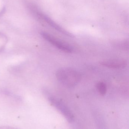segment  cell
<instances>
[{"label": "cell", "mask_w": 129, "mask_h": 129, "mask_svg": "<svg viewBox=\"0 0 129 129\" xmlns=\"http://www.w3.org/2000/svg\"><path fill=\"white\" fill-rule=\"evenodd\" d=\"M58 80L66 87L76 85L81 79V75L77 71L70 68L59 69L56 73Z\"/></svg>", "instance_id": "1"}, {"label": "cell", "mask_w": 129, "mask_h": 129, "mask_svg": "<svg viewBox=\"0 0 129 129\" xmlns=\"http://www.w3.org/2000/svg\"><path fill=\"white\" fill-rule=\"evenodd\" d=\"M30 11L32 12V13L35 16V17H38L39 19L41 20L44 21L49 26H51L54 29L59 32L61 34L70 38L74 37V36L72 33L65 30L63 28L60 26L57 23L52 20L50 18H49L45 14H43L42 13L39 12L37 7H36L35 6L32 7L30 9Z\"/></svg>", "instance_id": "2"}, {"label": "cell", "mask_w": 129, "mask_h": 129, "mask_svg": "<svg viewBox=\"0 0 129 129\" xmlns=\"http://www.w3.org/2000/svg\"><path fill=\"white\" fill-rule=\"evenodd\" d=\"M48 99L50 103L60 112L68 122H73L74 119L73 114L65 103L58 98L50 95L48 96Z\"/></svg>", "instance_id": "3"}, {"label": "cell", "mask_w": 129, "mask_h": 129, "mask_svg": "<svg viewBox=\"0 0 129 129\" xmlns=\"http://www.w3.org/2000/svg\"><path fill=\"white\" fill-rule=\"evenodd\" d=\"M41 35L45 40L59 50L67 53H71L73 51V48L71 45L62 41L51 34L42 32Z\"/></svg>", "instance_id": "4"}, {"label": "cell", "mask_w": 129, "mask_h": 129, "mask_svg": "<svg viewBox=\"0 0 129 129\" xmlns=\"http://www.w3.org/2000/svg\"><path fill=\"white\" fill-rule=\"evenodd\" d=\"M101 64L106 67L114 69H121L127 65L126 61L123 59L107 60L101 62Z\"/></svg>", "instance_id": "5"}, {"label": "cell", "mask_w": 129, "mask_h": 129, "mask_svg": "<svg viewBox=\"0 0 129 129\" xmlns=\"http://www.w3.org/2000/svg\"><path fill=\"white\" fill-rule=\"evenodd\" d=\"M114 45L117 48L122 50H128L129 49V41L128 40L116 41L113 43Z\"/></svg>", "instance_id": "6"}, {"label": "cell", "mask_w": 129, "mask_h": 129, "mask_svg": "<svg viewBox=\"0 0 129 129\" xmlns=\"http://www.w3.org/2000/svg\"><path fill=\"white\" fill-rule=\"evenodd\" d=\"M97 88L98 91L101 94H105L107 92V85L103 82H99L97 84Z\"/></svg>", "instance_id": "7"}, {"label": "cell", "mask_w": 129, "mask_h": 129, "mask_svg": "<svg viewBox=\"0 0 129 129\" xmlns=\"http://www.w3.org/2000/svg\"><path fill=\"white\" fill-rule=\"evenodd\" d=\"M0 129H18L17 128L13 127V126H0Z\"/></svg>", "instance_id": "8"}]
</instances>
